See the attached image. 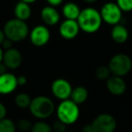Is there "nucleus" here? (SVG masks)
<instances>
[{
    "mask_svg": "<svg viewBox=\"0 0 132 132\" xmlns=\"http://www.w3.org/2000/svg\"><path fill=\"white\" fill-rule=\"evenodd\" d=\"M28 109L30 113L39 120H44L50 118L56 110L53 100L44 95L36 96L32 99L31 104Z\"/></svg>",
    "mask_w": 132,
    "mask_h": 132,
    "instance_id": "2",
    "label": "nucleus"
},
{
    "mask_svg": "<svg viewBox=\"0 0 132 132\" xmlns=\"http://www.w3.org/2000/svg\"><path fill=\"white\" fill-rule=\"evenodd\" d=\"M31 132H53L52 126L44 120H38L33 124Z\"/></svg>",
    "mask_w": 132,
    "mask_h": 132,
    "instance_id": "21",
    "label": "nucleus"
},
{
    "mask_svg": "<svg viewBox=\"0 0 132 132\" xmlns=\"http://www.w3.org/2000/svg\"><path fill=\"white\" fill-rule=\"evenodd\" d=\"M3 56H4V51H3V48L0 46V63L3 62Z\"/></svg>",
    "mask_w": 132,
    "mask_h": 132,
    "instance_id": "33",
    "label": "nucleus"
},
{
    "mask_svg": "<svg viewBox=\"0 0 132 132\" xmlns=\"http://www.w3.org/2000/svg\"><path fill=\"white\" fill-rule=\"evenodd\" d=\"M52 129H53V132H66L67 131V125L58 119L53 123Z\"/></svg>",
    "mask_w": 132,
    "mask_h": 132,
    "instance_id": "25",
    "label": "nucleus"
},
{
    "mask_svg": "<svg viewBox=\"0 0 132 132\" xmlns=\"http://www.w3.org/2000/svg\"><path fill=\"white\" fill-rule=\"evenodd\" d=\"M82 132H94L92 124L85 125V126L83 127V128H82Z\"/></svg>",
    "mask_w": 132,
    "mask_h": 132,
    "instance_id": "30",
    "label": "nucleus"
},
{
    "mask_svg": "<svg viewBox=\"0 0 132 132\" xmlns=\"http://www.w3.org/2000/svg\"><path fill=\"white\" fill-rule=\"evenodd\" d=\"M81 11V10L80 9L79 6L73 2L66 3L62 9V15L65 19H71V20H77Z\"/></svg>",
    "mask_w": 132,
    "mask_h": 132,
    "instance_id": "17",
    "label": "nucleus"
},
{
    "mask_svg": "<svg viewBox=\"0 0 132 132\" xmlns=\"http://www.w3.org/2000/svg\"><path fill=\"white\" fill-rule=\"evenodd\" d=\"M106 88L110 93L115 96L122 95L127 90L126 81L123 77L116 75H110L106 80Z\"/></svg>",
    "mask_w": 132,
    "mask_h": 132,
    "instance_id": "13",
    "label": "nucleus"
},
{
    "mask_svg": "<svg viewBox=\"0 0 132 132\" xmlns=\"http://www.w3.org/2000/svg\"><path fill=\"white\" fill-rule=\"evenodd\" d=\"M6 114H7L6 107L5 106L4 103L0 101V119H3L5 118H6Z\"/></svg>",
    "mask_w": 132,
    "mask_h": 132,
    "instance_id": "26",
    "label": "nucleus"
},
{
    "mask_svg": "<svg viewBox=\"0 0 132 132\" xmlns=\"http://www.w3.org/2000/svg\"><path fill=\"white\" fill-rule=\"evenodd\" d=\"M20 1H23V2H26L27 4H33V3L36 2L37 0H20Z\"/></svg>",
    "mask_w": 132,
    "mask_h": 132,
    "instance_id": "34",
    "label": "nucleus"
},
{
    "mask_svg": "<svg viewBox=\"0 0 132 132\" xmlns=\"http://www.w3.org/2000/svg\"><path fill=\"white\" fill-rule=\"evenodd\" d=\"M14 15L17 19H20L23 21H26L31 17L32 9L30 4H27L23 1H19L14 8Z\"/></svg>",
    "mask_w": 132,
    "mask_h": 132,
    "instance_id": "16",
    "label": "nucleus"
},
{
    "mask_svg": "<svg viewBox=\"0 0 132 132\" xmlns=\"http://www.w3.org/2000/svg\"><path fill=\"white\" fill-rule=\"evenodd\" d=\"M46 1H47V3L49 4V6H54L55 7V6H60L63 0H46Z\"/></svg>",
    "mask_w": 132,
    "mask_h": 132,
    "instance_id": "29",
    "label": "nucleus"
},
{
    "mask_svg": "<svg viewBox=\"0 0 132 132\" xmlns=\"http://www.w3.org/2000/svg\"><path fill=\"white\" fill-rule=\"evenodd\" d=\"M16 128L19 129L22 132H28L31 131V128L33 127V123L27 119H24V118H22L20 119L16 123Z\"/></svg>",
    "mask_w": 132,
    "mask_h": 132,
    "instance_id": "23",
    "label": "nucleus"
},
{
    "mask_svg": "<svg viewBox=\"0 0 132 132\" xmlns=\"http://www.w3.org/2000/svg\"><path fill=\"white\" fill-rule=\"evenodd\" d=\"M17 77L11 72L0 74V94L7 95L15 90L17 88Z\"/></svg>",
    "mask_w": 132,
    "mask_h": 132,
    "instance_id": "12",
    "label": "nucleus"
},
{
    "mask_svg": "<svg viewBox=\"0 0 132 132\" xmlns=\"http://www.w3.org/2000/svg\"><path fill=\"white\" fill-rule=\"evenodd\" d=\"M116 3L122 12L132 11V0H117Z\"/></svg>",
    "mask_w": 132,
    "mask_h": 132,
    "instance_id": "24",
    "label": "nucleus"
},
{
    "mask_svg": "<svg viewBox=\"0 0 132 132\" xmlns=\"http://www.w3.org/2000/svg\"><path fill=\"white\" fill-rule=\"evenodd\" d=\"M13 44H14L13 41H11L10 39H8V38H6L4 42H3V44H2V48H3V49H5V50L10 49V48L13 47Z\"/></svg>",
    "mask_w": 132,
    "mask_h": 132,
    "instance_id": "27",
    "label": "nucleus"
},
{
    "mask_svg": "<svg viewBox=\"0 0 132 132\" xmlns=\"http://www.w3.org/2000/svg\"><path fill=\"white\" fill-rule=\"evenodd\" d=\"M94 132H114L117 128V120L112 115L102 113L95 117L90 123Z\"/></svg>",
    "mask_w": 132,
    "mask_h": 132,
    "instance_id": "7",
    "label": "nucleus"
},
{
    "mask_svg": "<svg viewBox=\"0 0 132 132\" xmlns=\"http://www.w3.org/2000/svg\"><path fill=\"white\" fill-rule=\"evenodd\" d=\"M57 119L68 125L74 124L80 117L79 105L76 104L71 99L62 101L55 110Z\"/></svg>",
    "mask_w": 132,
    "mask_h": 132,
    "instance_id": "4",
    "label": "nucleus"
},
{
    "mask_svg": "<svg viewBox=\"0 0 132 132\" xmlns=\"http://www.w3.org/2000/svg\"><path fill=\"white\" fill-rule=\"evenodd\" d=\"M72 89L73 88L72 87V84L67 80L62 78L54 80L51 85V92L53 95L60 101L70 99Z\"/></svg>",
    "mask_w": 132,
    "mask_h": 132,
    "instance_id": "8",
    "label": "nucleus"
},
{
    "mask_svg": "<svg viewBox=\"0 0 132 132\" xmlns=\"http://www.w3.org/2000/svg\"><path fill=\"white\" fill-rule=\"evenodd\" d=\"M80 26L77 20L65 19L59 27L60 35L65 40H72L80 33Z\"/></svg>",
    "mask_w": 132,
    "mask_h": 132,
    "instance_id": "11",
    "label": "nucleus"
},
{
    "mask_svg": "<svg viewBox=\"0 0 132 132\" xmlns=\"http://www.w3.org/2000/svg\"><path fill=\"white\" fill-rule=\"evenodd\" d=\"M6 35H5L4 31H3V30L0 29V46L2 45L3 42H4L5 39H6Z\"/></svg>",
    "mask_w": 132,
    "mask_h": 132,
    "instance_id": "32",
    "label": "nucleus"
},
{
    "mask_svg": "<svg viewBox=\"0 0 132 132\" xmlns=\"http://www.w3.org/2000/svg\"><path fill=\"white\" fill-rule=\"evenodd\" d=\"M109 68L112 75L124 77L132 69V60L126 53H117L109 62Z\"/></svg>",
    "mask_w": 132,
    "mask_h": 132,
    "instance_id": "5",
    "label": "nucleus"
},
{
    "mask_svg": "<svg viewBox=\"0 0 132 132\" xmlns=\"http://www.w3.org/2000/svg\"><path fill=\"white\" fill-rule=\"evenodd\" d=\"M60 13L54 6H47L41 10V19L46 26H56L60 21Z\"/></svg>",
    "mask_w": 132,
    "mask_h": 132,
    "instance_id": "14",
    "label": "nucleus"
},
{
    "mask_svg": "<svg viewBox=\"0 0 132 132\" xmlns=\"http://www.w3.org/2000/svg\"><path fill=\"white\" fill-rule=\"evenodd\" d=\"M77 22L82 32L94 34L100 30L103 21L100 11L93 7H86L81 11Z\"/></svg>",
    "mask_w": 132,
    "mask_h": 132,
    "instance_id": "1",
    "label": "nucleus"
},
{
    "mask_svg": "<svg viewBox=\"0 0 132 132\" xmlns=\"http://www.w3.org/2000/svg\"><path fill=\"white\" fill-rule=\"evenodd\" d=\"M32 98L26 92H20L15 98V103L20 109H27L31 104Z\"/></svg>",
    "mask_w": 132,
    "mask_h": 132,
    "instance_id": "19",
    "label": "nucleus"
},
{
    "mask_svg": "<svg viewBox=\"0 0 132 132\" xmlns=\"http://www.w3.org/2000/svg\"><path fill=\"white\" fill-rule=\"evenodd\" d=\"M110 75H111V72H110L109 66H105V65L99 66L95 71L96 78L98 80H101V81L107 80Z\"/></svg>",
    "mask_w": 132,
    "mask_h": 132,
    "instance_id": "22",
    "label": "nucleus"
},
{
    "mask_svg": "<svg viewBox=\"0 0 132 132\" xmlns=\"http://www.w3.org/2000/svg\"><path fill=\"white\" fill-rule=\"evenodd\" d=\"M66 132H77V131H74V130H67Z\"/></svg>",
    "mask_w": 132,
    "mask_h": 132,
    "instance_id": "36",
    "label": "nucleus"
},
{
    "mask_svg": "<svg viewBox=\"0 0 132 132\" xmlns=\"http://www.w3.org/2000/svg\"><path fill=\"white\" fill-rule=\"evenodd\" d=\"M29 37L33 45L36 47H43L50 41L51 33L46 26L38 24L30 31Z\"/></svg>",
    "mask_w": 132,
    "mask_h": 132,
    "instance_id": "9",
    "label": "nucleus"
},
{
    "mask_svg": "<svg viewBox=\"0 0 132 132\" xmlns=\"http://www.w3.org/2000/svg\"><path fill=\"white\" fill-rule=\"evenodd\" d=\"M88 97H89L88 90L83 86H77L72 89L70 99L72 101H74L76 104L81 105L88 100Z\"/></svg>",
    "mask_w": 132,
    "mask_h": 132,
    "instance_id": "18",
    "label": "nucleus"
},
{
    "mask_svg": "<svg viewBox=\"0 0 132 132\" xmlns=\"http://www.w3.org/2000/svg\"><path fill=\"white\" fill-rule=\"evenodd\" d=\"M110 36L112 40L117 44H124L128 39L129 34L126 26L121 24H117L112 27L110 31Z\"/></svg>",
    "mask_w": 132,
    "mask_h": 132,
    "instance_id": "15",
    "label": "nucleus"
},
{
    "mask_svg": "<svg viewBox=\"0 0 132 132\" xmlns=\"http://www.w3.org/2000/svg\"><path fill=\"white\" fill-rule=\"evenodd\" d=\"M100 13H101L103 22L112 26L119 24V22L122 19V10L119 8L117 3L108 2L104 4Z\"/></svg>",
    "mask_w": 132,
    "mask_h": 132,
    "instance_id": "6",
    "label": "nucleus"
},
{
    "mask_svg": "<svg viewBox=\"0 0 132 132\" xmlns=\"http://www.w3.org/2000/svg\"><path fill=\"white\" fill-rule=\"evenodd\" d=\"M3 31L6 38L10 39L14 43L22 42L29 35L30 30L26 21L17 18L8 20L5 24Z\"/></svg>",
    "mask_w": 132,
    "mask_h": 132,
    "instance_id": "3",
    "label": "nucleus"
},
{
    "mask_svg": "<svg viewBox=\"0 0 132 132\" xmlns=\"http://www.w3.org/2000/svg\"><path fill=\"white\" fill-rule=\"evenodd\" d=\"M6 72H7V67H6L3 62H1V63H0V74H3Z\"/></svg>",
    "mask_w": 132,
    "mask_h": 132,
    "instance_id": "31",
    "label": "nucleus"
},
{
    "mask_svg": "<svg viewBox=\"0 0 132 132\" xmlns=\"http://www.w3.org/2000/svg\"><path fill=\"white\" fill-rule=\"evenodd\" d=\"M16 129V124L11 119H0V132H15Z\"/></svg>",
    "mask_w": 132,
    "mask_h": 132,
    "instance_id": "20",
    "label": "nucleus"
},
{
    "mask_svg": "<svg viewBox=\"0 0 132 132\" xmlns=\"http://www.w3.org/2000/svg\"><path fill=\"white\" fill-rule=\"evenodd\" d=\"M83 1L86 2V3H88V4H93V3L97 2L98 0H83Z\"/></svg>",
    "mask_w": 132,
    "mask_h": 132,
    "instance_id": "35",
    "label": "nucleus"
},
{
    "mask_svg": "<svg viewBox=\"0 0 132 132\" xmlns=\"http://www.w3.org/2000/svg\"><path fill=\"white\" fill-rule=\"evenodd\" d=\"M27 82V79L24 75H20L17 77V84L18 86H24Z\"/></svg>",
    "mask_w": 132,
    "mask_h": 132,
    "instance_id": "28",
    "label": "nucleus"
},
{
    "mask_svg": "<svg viewBox=\"0 0 132 132\" xmlns=\"http://www.w3.org/2000/svg\"><path fill=\"white\" fill-rule=\"evenodd\" d=\"M2 62L9 70H15L19 68L22 64L23 55L18 49L12 47L4 52Z\"/></svg>",
    "mask_w": 132,
    "mask_h": 132,
    "instance_id": "10",
    "label": "nucleus"
}]
</instances>
